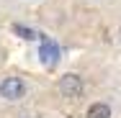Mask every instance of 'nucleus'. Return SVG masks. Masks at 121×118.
<instances>
[{
    "instance_id": "1",
    "label": "nucleus",
    "mask_w": 121,
    "mask_h": 118,
    "mask_svg": "<svg viewBox=\"0 0 121 118\" xmlns=\"http://www.w3.org/2000/svg\"><path fill=\"white\" fill-rule=\"evenodd\" d=\"M59 93L65 98H80L82 95V77L75 72H67L65 77H59Z\"/></svg>"
},
{
    "instance_id": "2",
    "label": "nucleus",
    "mask_w": 121,
    "mask_h": 118,
    "mask_svg": "<svg viewBox=\"0 0 121 118\" xmlns=\"http://www.w3.org/2000/svg\"><path fill=\"white\" fill-rule=\"evenodd\" d=\"M23 93H26V85L18 77H5L0 82V98H5V100H21Z\"/></svg>"
},
{
    "instance_id": "3",
    "label": "nucleus",
    "mask_w": 121,
    "mask_h": 118,
    "mask_svg": "<svg viewBox=\"0 0 121 118\" xmlns=\"http://www.w3.org/2000/svg\"><path fill=\"white\" fill-rule=\"evenodd\" d=\"M39 59H41V64L54 67V64L59 62V46H57L54 41L44 39V41H41V49H39Z\"/></svg>"
},
{
    "instance_id": "4",
    "label": "nucleus",
    "mask_w": 121,
    "mask_h": 118,
    "mask_svg": "<svg viewBox=\"0 0 121 118\" xmlns=\"http://www.w3.org/2000/svg\"><path fill=\"white\" fill-rule=\"evenodd\" d=\"M88 118H111V105L108 103H93L88 108Z\"/></svg>"
},
{
    "instance_id": "5",
    "label": "nucleus",
    "mask_w": 121,
    "mask_h": 118,
    "mask_svg": "<svg viewBox=\"0 0 121 118\" xmlns=\"http://www.w3.org/2000/svg\"><path fill=\"white\" fill-rule=\"evenodd\" d=\"M13 33L16 36H21L23 41H34V39H44V36H39L34 28H28V26H21V23H13Z\"/></svg>"
}]
</instances>
